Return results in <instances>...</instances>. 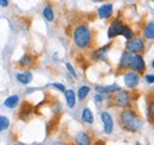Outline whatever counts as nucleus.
<instances>
[{"instance_id":"1","label":"nucleus","mask_w":154,"mask_h":145,"mask_svg":"<svg viewBox=\"0 0 154 145\" xmlns=\"http://www.w3.org/2000/svg\"><path fill=\"white\" fill-rule=\"evenodd\" d=\"M119 118H120V120H119L120 126L125 131L135 133V132H139L143 126L142 119L140 118V115L134 109L132 108H125L123 111H121Z\"/></svg>"},{"instance_id":"2","label":"nucleus","mask_w":154,"mask_h":145,"mask_svg":"<svg viewBox=\"0 0 154 145\" xmlns=\"http://www.w3.org/2000/svg\"><path fill=\"white\" fill-rule=\"evenodd\" d=\"M91 31L90 29L85 25V24H81V25H77L72 32V39H74V43L78 49L81 50H84V49H88L91 44Z\"/></svg>"},{"instance_id":"3","label":"nucleus","mask_w":154,"mask_h":145,"mask_svg":"<svg viewBox=\"0 0 154 145\" xmlns=\"http://www.w3.org/2000/svg\"><path fill=\"white\" fill-rule=\"evenodd\" d=\"M131 101H132L131 93L127 91H123V89H120V91L115 92L113 98H112V102L115 105L116 107H120V108L128 107Z\"/></svg>"},{"instance_id":"4","label":"nucleus","mask_w":154,"mask_h":145,"mask_svg":"<svg viewBox=\"0 0 154 145\" xmlns=\"http://www.w3.org/2000/svg\"><path fill=\"white\" fill-rule=\"evenodd\" d=\"M126 50L132 54H141L145 50V40L141 37H133L127 39Z\"/></svg>"},{"instance_id":"5","label":"nucleus","mask_w":154,"mask_h":145,"mask_svg":"<svg viewBox=\"0 0 154 145\" xmlns=\"http://www.w3.org/2000/svg\"><path fill=\"white\" fill-rule=\"evenodd\" d=\"M125 24H123V21L122 20H120V19H115V20H113L112 23H110V25H109V27H108V38H115L117 36H122V34H123V30H125Z\"/></svg>"},{"instance_id":"6","label":"nucleus","mask_w":154,"mask_h":145,"mask_svg":"<svg viewBox=\"0 0 154 145\" xmlns=\"http://www.w3.org/2000/svg\"><path fill=\"white\" fill-rule=\"evenodd\" d=\"M123 81H125V85L127 88L129 89H134L137 87L139 82H140V76L139 74L135 72H128L123 75Z\"/></svg>"},{"instance_id":"7","label":"nucleus","mask_w":154,"mask_h":145,"mask_svg":"<svg viewBox=\"0 0 154 145\" xmlns=\"http://www.w3.org/2000/svg\"><path fill=\"white\" fill-rule=\"evenodd\" d=\"M131 69H132L133 72H137V74H143V72H145V70H146V63H145L143 57L140 54L133 55Z\"/></svg>"},{"instance_id":"8","label":"nucleus","mask_w":154,"mask_h":145,"mask_svg":"<svg viewBox=\"0 0 154 145\" xmlns=\"http://www.w3.org/2000/svg\"><path fill=\"white\" fill-rule=\"evenodd\" d=\"M101 120L103 124V130L106 134H112L113 133V128H114V121L112 115L108 112H102L101 113Z\"/></svg>"},{"instance_id":"9","label":"nucleus","mask_w":154,"mask_h":145,"mask_svg":"<svg viewBox=\"0 0 154 145\" xmlns=\"http://www.w3.org/2000/svg\"><path fill=\"white\" fill-rule=\"evenodd\" d=\"M132 60H133V54L129 51H123L120 58V63H119V69L120 70H128L131 69L132 66Z\"/></svg>"},{"instance_id":"10","label":"nucleus","mask_w":154,"mask_h":145,"mask_svg":"<svg viewBox=\"0 0 154 145\" xmlns=\"http://www.w3.org/2000/svg\"><path fill=\"white\" fill-rule=\"evenodd\" d=\"M112 44L108 43L101 48H98L97 50H95L93 54H91V58L94 61H106L107 60V54H108V50L110 49Z\"/></svg>"},{"instance_id":"11","label":"nucleus","mask_w":154,"mask_h":145,"mask_svg":"<svg viewBox=\"0 0 154 145\" xmlns=\"http://www.w3.org/2000/svg\"><path fill=\"white\" fill-rule=\"evenodd\" d=\"M113 14V4H103L97 10V16L100 19H108Z\"/></svg>"},{"instance_id":"12","label":"nucleus","mask_w":154,"mask_h":145,"mask_svg":"<svg viewBox=\"0 0 154 145\" xmlns=\"http://www.w3.org/2000/svg\"><path fill=\"white\" fill-rule=\"evenodd\" d=\"M75 143L78 145H89L91 144V137L84 131L78 132L75 137Z\"/></svg>"},{"instance_id":"13","label":"nucleus","mask_w":154,"mask_h":145,"mask_svg":"<svg viewBox=\"0 0 154 145\" xmlns=\"http://www.w3.org/2000/svg\"><path fill=\"white\" fill-rule=\"evenodd\" d=\"M120 89H121V87L119 85H116V83H113L110 86H96L95 87V91L97 93H101V94H103V93H106V94H114L115 92L120 91Z\"/></svg>"},{"instance_id":"14","label":"nucleus","mask_w":154,"mask_h":145,"mask_svg":"<svg viewBox=\"0 0 154 145\" xmlns=\"http://www.w3.org/2000/svg\"><path fill=\"white\" fill-rule=\"evenodd\" d=\"M32 111H33V106H32L31 104H29V102H24V104L21 105V107H20L19 118L21 119V120H26V119L31 115Z\"/></svg>"},{"instance_id":"15","label":"nucleus","mask_w":154,"mask_h":145,"mask_svg":"<svg viewBox=\"0 0 154 145\" xmlns=\"http://www.w3.org/2000/svg\"><path fill=\"white\" fill-rule=\"evenodd\" d=\"M64 96H65V101H66V106L68 108H74L76 105V94L72 89H65L64 92Z\"/></svg>"},{"instance_id":"16","label":"nucleus","mask_w":154,"mask_h":145,"mask_svg":"<svg viewBox=\"0 0 154 145\" xmlns=\"http://www.w3.org/2000/svg\"><path fill=\"white\" fill-rule=\"evenodd\" d=\"M19 101H20V99L18 95H11V96H8V98L5 99V101H4V106L7 107V108L13 109L18 106Z\"/></svg>"},{"instance_id":"17","label":"nucleus","mask_w":154,"mask_h":145,"mask_svg":"<svg viewBox=\"0 0 154 145\" xmlns=\"http://www.w3.org/2000/svg\"><path fill=\"white\" fill-rule=\"evenodd\" d=\"M16 77H17V80L19 81L21 85H29V83L32 81V79H33L32 72H19V74H17Z\"/></svg>"},{"instance_id":"18","label":"nucleus","mask_w":154,"mask_h":145,"mask_svg":"<svg viewBox=\"0 0 154 145\" xmlns=\"http://www.w3.org/2000/svg\"><path fill=\"white\" fill-rule=\"evenodd\" d=\"M81 119L83 123H87V124H94V115H93V112L90 111V108L85 107L82 111V115H81Z\"/></svg>"},{"instance_id":"19","label":"nucleus","mask_w":154,"mask_h":145,"mask_svg":"<svg viewBox=\"0 0 154 145\" xmlns=\"http://www.w3.org/2000/svg\"><path fill=\"white\" fill-rule=\"evenodd\" d=\"M19 66L21 68H30L33 64V57L30 54H24L19 60Z\"/></svg>"},{"instance_id":"20","label":"nucleus","mask_w":154,"mask_h":145,"mask_svg":"<svg viewBox=\"0 0 154 145\" xmlns=\"http://www.w3.org/2000/svg\"><path fill=\"white\" fill-rule=\"evenodd\" d=\"M43 17L46 19L48 21H54V19H55V13H54L52 6H51L50 4L45 5V7L43 8Z\"/></svg>"},{"instance_id":"21","label":"nucleus","mask_w":154,"mask_h":145,"mask_svg":"<svg viewBox=\"0 0 154 145\" xmlns=\"http://www.w3.org/2000/svg\"><path fill=\"white\" fill-rule=\"evenodd\" d=\"M143 37L146 39H154V23L149 21L143 29Z\"/></svg>"},{"instance_id":"22","label":"nucleus","mask_w":154,"mask_h":145,"mask_svg":"<svg viewBox=\"0 0 154 145\" xmlns=\"http://www.w3.org/2000/svg\"><path fill=\"white\" fill-rule=\"evenodd\" d=\"M90 87H88V86H82V87H79L78 88V92H77V96H78V99L81 100V101H83L88 95H89V93H90Z\"/></svg>"},{"instance_id":"23","label":"nucleus","mask_w":154,"mask_h":145,"mask_svg":"<svg viewBox=\"0 0 154 145\" xmlns=\"http://www.w3.org/2000/svg\"><path fill=\"white\" fill-rule=\"evenodd\" d=\"M147 117H148L149 121H152L154 124V100L148 102V106H147Z\"/></svg>"},{"instance_id":"24","label":"nucleus","mask_w":154,"mask_h":145,"mask_svg":"<svg viewBox=\"0 0 154 145\" xmlns=\"http://www.w3.org/2000/svg\"><path fill=\"white\" fill-rule=\"evenodd\" d=\"M10 126V119L5 115H0V132L7 130Z\"/></svg>"},{"instance_id":"25","label":"nucleus","mask_w":154,"mask_h":145,"mask_svg":"<svg viewBox=\"0 0 154 145\" xmlns=\"http://www.w3.org/2000/svg\"><path fill=\"white\" fill-rule=\"evenodd\" d=\"M122 36L125 37L126 39H131V38H133V37H134V31H133L131 27H128V26H125V30H123V34H122Z\"/></svg>"},{"instance_id":"26","label":"nucleus","mask_w":154,"mask_h":145,"mask_svg":"<svg viewBox=\"0 0 154 145\" xmlns=\"http://www.w3.org/2000/svg\"><path fill=\"white\" fill-rule=\"evenodd\" d=\"M65 67H66V69H68V72H69V74L72 76V77H75V79H77L78 76H77L76 72H75V69H74V67L70 64V63H65Z\"/></svg>"},{"instance_id":"27","label":"nucleus","mask_w":154,"mask_h":145,"mask_svg":"<svg viewBox=\"0 0 154 145\" xmlns=\"http://www.w3.org/2000/svg\"><path fill=\"white\" fill-rule=\"evenodd\" d=\"M51 87H54V88H56V89H58L59 92H62V93H64L65 92V87H64V85H62V83H51L50 85Z\"/></svg>"},{"instance_id":"28","label":"nucleus","mask_w":154,"mask_h":145,"mask_svg":"<svg viewBox=\"0 0 154 145\" xmlns=\"http://www.w3.org/2000/svg\"><path fill=\"white\" fill-rule=\"evenodd\" d=\"M145 80H146V82H147V83L152 85V83H154V75H151V74H147V75L145 76Z\"/></svg>"},{"instance_id":"29","label":"nucleus","mask_w":154,"mask_h":145,"mask_svg":"<svg viewBox=\"0 0 154 145\" xmlns=\"http://www.w3.org/2000/svg\"><path fill=\"white\" fill-rule=\"evenodd\" d=\"M103 99H104V98H103V95H102L101 93H97L96 95H95V98H94V100H95L96 102H102Z\"/></svg>"},{"instance_id":"30","label":"nucleus","mask_w":154,"mask_h":145,"mask_svg":"<svg viewBox=\"0 0 154 145\" xmlns=\"http://www.w3.org/2000/svg\"><path fill=\"white\" fill-rule=\"evenodd\" d=\"M0 6L1 7H7L8 6V0H0Z\"/></svg>"},{"instance_id":"31","label":"nucleus","mask_w":154,"mask_h":145,"mask_svg":"<svg viewBox=\"0 0 154 145\" xmlns=\"http://www.w3.org/2000/svg\"><path fill=\"white\" fill-rule=\"evenodd\" d=\"M93 2H102V1H104V0H91Z\"/></svg>"},{"instance_id":"32","label":"nucleus","mask_w":154,"mask_h":145,"mask_svg":"<svg viewBox=\"0 0 154 145\" xmlns=\"http://www.w3.org/2000/svg\"><path fill=\"white\" fill-rule=\"evenodd\" d=\"M152 68H153V69H154V60H153V61H152Z\"/></svg>"}]
</instances>
